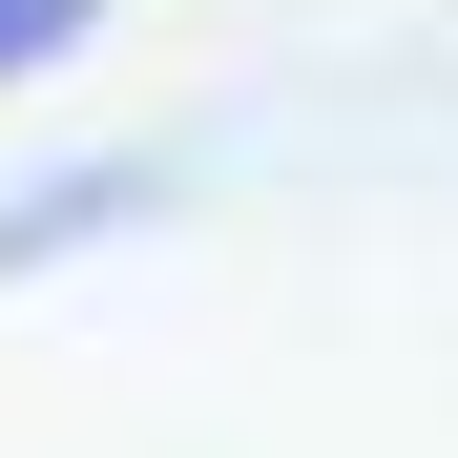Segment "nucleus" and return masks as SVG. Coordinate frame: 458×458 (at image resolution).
I'll return each mask as SVG.
<instances>
[{
  "label": "nucleus",
  "mask_w": 458,
  "mask_h": 458,
  "mask_svg": "<svg viewBox=\"0 0 458 458\" xmlns=\"http://www.w3.org/2000/svg\"><path fill=\"white\" fill-rule=\"evenodd\" d=\"M84 21H105V0H0V84H42V63L84 42Z\"/></svg>",
  "instance_id": "obj_1"
}]
</instances>
